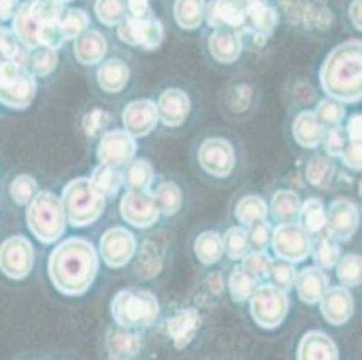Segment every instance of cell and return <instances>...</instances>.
<instances>
[{"label":"cell","mask_w":362,"mask_h":360,"mask_svg":"<svg viewBox=\"0 0 362 360\" xmlns=\"http://www.w3.org/2000/svg\"><path fill=\"white\" fill-rule=\"evenodd\" d=\"M49 277L64 296H83L96 281L100 257L96 247L80 236L58 243L47 262Z\"/></svg>","instance_id":"cell-1"},{"label":"cell","mask_w":362,"mask_h":360,"mask_svg":"<svg viewBox=\"0 0 362 360\" xmlns=\"http://www.w3.org/2000/svg\"><path fill=\"white\" fill-rule=\"evenodd\" d=\"M325 94L339 103H357L362 98V42L350 38L335 45L319 71Z\"/></svg>","instance_id":"cell-2"},{"label":"cell","mask_w":362,"mask_h":360,"mask_svg":"<svg viewBox=\"0 0 362 360\" xmlns=\"http://www.w3.org/2000/svg\"><path fill=\"white\" fill-rule=\"evenodd\" d=\"M60 202L67 223L74 227H87L100 220L107 198L94 190L88 178L78 177L64 187Z\"/></svg>","instance_id":"cell-3"},{"label":"cell","mask_w":362,"mask_h":360,"mask_svg":"<svg viewBox=\"0 0 362 360\" xmlns=\"http://www.w3.org/2000/svg\"><path fill=\"white\" fill-rule=\"evenodd\" d=\"M25 222L38 242H58L67 227V218H65L60 198L51 191H38L36 197L28 204Z\"/></svg>","instance_id":"cell-4"},{"label":"cell","mask_w":362,"mask_h":360,"mask_svg":"<svg viewBox=\"0 0 362 360\" xmlns=\"http://www.w3.org/2000/svg\"><path fill=\"white\" fill-rule=\"evenodd\" d=\"M159 312L157 297L148 290H119L110 303L112 319L124 330L148 328L157 321Z\"/></svg>","instance_id":"cell-5"},{"label":"cell","mask_w":362,"mask_h":360,"mask_svg":"<svg viewBox=\"0 0 362 360\" xmlns=\"http://www.w3.org/2000/svg\"><path fill=\"white\" fill-rule=\"evenodd\" d=\"M64 6L56 4L54 0H22L16 9L9 29L21 45L28 51L38 49V33L45 22L60 18Z\"/></svg>","instance_id":"cell-6"},{"label":"cell","mask_w":362,"mask_h":360,"mask_svg":"<svg viewBox=\"0 0 362 360\" xmlns=\"http://www.w3.org/2000/svg\"><path fill=\"white\" fill-rule=\"evenodd\" d=\"M38 85L28 67L16 59H0V105L24 110L35 99Z\"/></svg>","instance_id":"cell-7"},{"label":"cell","mask_w":362,"mask_h":360,"mask_svg":"<svg viewBox=\"0 0 362 360\" xmlns=\"http://www.w3.org/2000/svg\"><path fill=\"white\" fill-rule=\"evenodd\" d=\"M251 315L263 330H276L283 325L288 313L287 292L274 285H258L251 294Z\"/></svg>","instance_id":"cell-8"},{"label":"cell","mask_w":362,"mask_h":360,"mask_svg":"<svg viewBox=\"0 0 362 360\" xmlns=\"http://www.w3.org/2000/svg\"><path fill=\"white\" fill-rule=\"evenodd\" d=\"M116 36L124 45L141 47L144 51H156L163 45L166 31H164L160 18H157L156 15L148 16V18L127 16L116 28Z\"/></svg>","instance_id":"cell-9"},{"label":"cell","mask_w":362,"mask_h":360,"mask_svg":"<svg viewBox=\"0 0 362 360\" xmlns=\"http://www.w3.org/2000/svg\"><path fill=\"white\" fill-rule=\"evenodd\" d=\"M272 250L283 262L301 263L310 256L312 238L299 223H279L272 229Z\"/></svg>","instance_id":"cell-10"},{"label":"cell","mask_w":362,"mask_h":360,"mask_svg":"<svg viewBox=\"0 0 362 360\" xmlns=\"http://www.w3.org/2000/svg\"><path fill=\"white\" fill-rule=\"evenodd\" d=\"M35 265V249L25 236H9L0 243V272L13 281H22Z\"/></svg>","instance_id":"cell-11"},{"label":"cell","mask_w":362,"mask_h":360,"mask_svg":"<svg viewBox=\"0 0 362 360\" xmlns=\"http://www.w3.org/2000/svg\"><path fill=\"white\" fill-rule=\"evenodd\" d=\"M197 161L206 173L216 178H226L236 166L235 148L222 137H209L200 144Z\"/></svg>","instance_id":"cell-12"},{"label":"cell","mask_w":362,"mask_h":360,"mask_svg":"<svg viewBox=\"0 0 362 360\" xmlns=\"http://www.w3.org/2000/svg\"><path fill=\"white\" fill-rule=\"evenodd\" d=\"M137 249L136 236L127 227H112L103 233L100 242V254L103 262L112 269L128 265Z\"/></svg>","instance_id":"cell-13"},{"label":"cell","mask_w":362,"mask_h":360,"mask_svg":"<svg viewBox=\"0 0 362 360\" xmlns=\"http://www.w3.org/2000/svg\"><path fill=\"white\" fill-rule=\"evenodd\" d=\"M137 151L136 139L124 130H110L101 137L98 144V161L103 166L123 168L134 161Z\"/></svg>","instance_id":"cell-14"},{"label":"cell","mask_w":362,"mask_h":360,"mask_svg":"<svg viewBox=\"0 0 362 360\" xmlns=\"http://www.w3.org/2000/svg\"><path fill=\"white\" fill-rule=\"evenodd\" d=\"M119 211L124 222L137 229H148L157 223L160 216L153 197L144 191H127L121 198Z\"/></svg>","instance_id":"cell-15"},{"label":"cell","mask_w":362,"mask_h":360,"mask_svg":"<svg viewBox=\"0 0 362 360\" xmlns=\"http://www.w3.org/2000/svg\"><path fill=\"white\" fill-rule=\"evenodd\" d=\"M358 209L348 198H335L327 209V234L339 240V242H350L358 229Z\"/></svg>","instance_id":"cell-16"},{"label":"cell","mask_w":362,"mask_h":360,"mask_svg":"<svg viewBox=\"0 0 362 360\" xmlns=\"http://www.w3.org/2000/svg\"><path fill=\"white\" fill-rule=\"evenodd\" d=\"M159 123L157 103L151 99H136L124 107L123 130L134 139L146 137Z\"/></svg>","instance_id":"cell-17"},{"label":"cell","mask_w":362,"mask_h":360,"mask_svg":"<svg viewBox=\"0 0 362 360\" xmlns=\"http://www.w3.org/2000/svg\"><path fill=\"white\" fill-rule=\"evenodd\" d=\"M204 22L209 29H245V0H207Z\"/></svg>","instance_id":"cell-18"},{"label":"cell","mask_w":362,"mask_h":360,"mask_svg":"<svg viewBox=\"0 0 362 360\" xmlns=\"http://www.w3.org/2000/svg\"><path fill=\"white\" fill-rule=\"evenodd\" d=\"M206 44L211 58L222 65L235 64L243 52L242 33L235 29H211Z\"/></svg>","instance_id":"cell-19"},{"label":"cell","mask_w":362,"mask_h":360,"mask_svg":"<svg viewBox=\"0 0 362 360\" xmlns=\"http://www.w3.org/2000/svg\"><path fill=\"white\" fill-rule=\"evenodd\" d=\"M319 306L322 317L330 325L341 326L350 321L354 315L355 301L346 286H328L327 292L319 299Z\"/></svg>","instance_id":"cell-20"},{"label":"cell","mask_w":362,"mask_h":360,"mask_svg":"<svg viewBox=\"0 0 362 360\" xmlns=\"http://www.w3.org/2000/svg\"><path fill=\"white\" fill-rule=\"evenodd\" d=\"M245 28H251L256 36L271 38L279 24L278 6L272 0H245Z\"/></svg>","instance_id":"cell-21"},{"label":"cell","mask_w":362,"mask_h":360,"mask_svg":"<svg viewBox=\"0 0 362 360\" xmlns=\"http://www.w3.org/2000/svg\"><path fill=\"white\" fill-rule=\"evenodd\" d=\"M192 110V101L180 88H168L159 95L157 101V114L159 121L168 128H179L186 123Z\"/></svg>","instance_id":"cell-22"},{"label":"cell","mask_w":362,"mask_h":360,"mask_svg":"<svg viewBox=\"0 0 362 360\" xmlns=\"http://www.w3.org/2000/svg\"><path fill=\"white\" fill-rule=\"evenodd\" d=\"M72 52L81 65H100L108 52V40L100 29L88 28L72 40Z\"/></svg>","instance_id":"cell-23"},{"label":"cell","mask_w":362,"mask_h":360,"mask_svg":"<svg viewBox=\"0 0 362 360\" xmlns=\"http://www.w3.org/2000/svg\"><path fill=\"white\" fill-rule=\"evenodd\" d=\"M296 360H339V349L330 335L310 330L301 337Z\"/></svg>","instance_id":"cell-24"},{"label":"cell","mask_w":362,"mask_h":360,"mask_svg":"<svg viewBox=\"0 0 362 360\" xmlns=\"http://www.w3.org/2000/svg\"><path fill=\"white\" fill-rule=\"evenodd\" d=\"M207 0H171V20L180 31L193 33L206 20Z\"/></svg>","instance_id":"cell-25"},{"label":"cell","mask_w":362,"mask_h":360,"mask_svg":"<svg viewBox=\"0 0 362 360\" xmlns=\"http://www.w3.org/2000/svg\"><path fill=\"white\" fill-rule=\"evenodd\" d=\"M200 328V313L197 308L180 310L166 323V332L175 348H186L195 339Z\"/></svg>","instance_id":"cell-26"},{"label":"cell","mask_w":362,"mask_h":360,"mask_svg":"<svg viewBox=\"0 0 362 360\" xmlns=\"http://www.w3.org/2000/svg\"><path fill=\"white\" fill-rule=\"evenodd\" d=\"M96 79L101 91L107 94H117L130 81V67L121 58L103 59L96 71Z\"/></svg>","instance_id":"cell-27"},{"label":"cell","mask_w":362,"mask_h":360,"mask_svg":"<svg viewBox=\"0 0 362 360\" xmlns=\"http://www.w3.org/2000/svg\"><path fill=\"white\" fill-rule=\"evenodd\" d=\"M296 289H298L299 299L307 305H315L328 289V277L325 270L319 267H307L301 272L296 274Z\"/></svg>","instance_id":"cell-28"},{"label":"cell","mask_w":362,"mask_h":360,"mask_svg":"<svg viewBox=\"0 0 362 360\" xmlns=\"http://www.w3.org/2000/svg\"><path fill=\"white\" fill-rule=\"evenodd\" d=\"M292 135L294 141L303 148L314 150L321 144L322 135H325V127L319 123L314 112L305 110L296 115L294 123H292Z\"/></svg>","instance_id":"cell-29"},{"label":"cell","mask_w":362,"mask_h":360,"mask_svg":"<svg viewBox=\"0 0 362 360\" xmlns=\"http://www.w3.org/2000/svg\"><path fill=\"white\" fill-rule=\"evenodd\" d=\"M141 349V341L136 333L128 330H112L107 335V352L112 360H124L137 355Z\"/></svg>","instance_id":"cell-30"},{"label":"cell","mask_w":362,"mask_h":360,"mask_svg":"<svg viewBox=\"0 0 362 360\" xmlns=\"http://www.w3.org/2000/svg\"><path fill=\"white\" fill-rule=\"evenodd\" d=\"M236 220L242 223L243 227H249L259 222H265L267 216H269V206L258 194H247V197L240 198L238 204L235 207Z\"/></svg>","instance_id":"cell-31"},{"label":"cell","mask_w":362,"mask_h":360,"mask_svg":"<svg viewBox=\"0 0 362 360\" xmlns=\"http://www.w3.org/2000/svg\"><path fill=\"white\" fill-rule=\"evenodd\" d=\"M299 209H301V200H299L296 191L279 190L272 197V216L281 223L296 222V218H299Z\"/></svg>","instance_id":"cell-32"},{"label":"cell","mask_w":362,"mask_h":360,"mask_svg":"<svg viewBox=\"0 0 362 360\" xmlns=\"http://www.w3.org/2000/svg\"><path fill=\"white\" fill-rule=\"evenodd\" d=\"M195 256L202 265H215L222 260L223 245L222 236L215 231L200 233L195 240Z\"/></svg>","instance_id":"cell-33"},{"label":"cell","mask_w":362,"mask_h":360,"mask_svg":"<svg viewBox=\"0 0 362 360\" xmlns=\"http://www.w3.org/2000/svg\"><path fill=\"white\" fill-rule=\"evenodd\" d=\"M58 28L64 35L65 42L74 40L81 33L90 28V15L83 8H64L60 18H58Z\"/></svg>","instance_id":"cell-34"},{"label":"cell","mask_w":362,"mask_h":360,"mask_svg":"<svg viewBox=\"0 0 362 360\" xmlns=\"http://www.w3.org/2000/svg\"><path fill=\"white\" fill-rule=\"evenodd\" d=\"M94 16L103 28L116 29L127 18V6L124 0H94L92 2Z\"/></svg>","instance_id":"cell-35"},{"label":"cell","mask_w":362,"mask_h":360,"mask_svg":"<svg viewBox=\"0 0 362 360\" xmlns=\"http://www.w3.org/2000/svg\"><path fill=\"white\" fill-rule=\"evenodd\" d=\"M88 180H90V184L94 186V190H96L98 193L103 194L105 198L116 197L117 191L123 186V175L119 173V170L110 166H103V164L92 171Z\"/></svg>","instance_id":"cell-36"},{"label":"cell","mask_w":362,"mask_h":360,"mask_svg":"<svg viewBox=\"0 0 362 360\" xmlns=\"http://www.w3.org/2000/svg\"><path fill=\"white\" fill-rule=\"evenodd\" d=\"M299 218H301V227L308 234H321L327 227V209L317 198H308L307 202L301 204Z\"/></svg>","instance_id":"cell-37"},{"label":"cell","mask_w":362,"mask_h":360,"mask_svg":"<svg viewBox=\"0 0 362 360\" xmlns=\"http://www.w3.org/2000/svg\"><path fill=\"white\" fill-rule=\"evenodd\" d=\"M151 182H153V168L144 158L132 161L127 173L123 175V184L128 191H144L148 193Z\"/></svg>","instance_id":"cell-38"},{"label":"cell","mask_w":362,"mask_h":360,"mask_svg":"<svg viewBox=\"0 0 362 360\" xmlns=\"http://www.w3.org/2000/svg\"><path fill=\"white\" fill-rule=\"evenodd\" d=\"M156 206L164 216H175L182 207V190L175 182H163L157 187L156 194H151Z\"/></svg>","instance_id":"cell-39"},{"label":"cell","mask_w":362,"mask_h":360,"mask_svg":"<svg viewBox=\"0 0 362 360\" xmlns=\"http://www.w3.org/2000/svg\"><path fill=\"white\" fill-rule=\"evenodd\" d=\"M310 254L314 257L315 267H319V269H332L339 262V257H341V247H339L337 240L332 238L330 234H322V236L315 240V243H312Z\"/></svg>","instance_id":"cell-40"},{"label":"cell","mask_w":362,"mask_h":360,"mask_svg":"<svg viewBox=\"0 0 362 360\" xmlns=\"http://www.w3.org/2000/svg\"><path fill=\"white\" fill-rule=\"evenodd\" d=\"M56 67H58V51L47 47L29 51L28 69L35 78H45V76L52 74Z\"/></svg>","instance_id":"cell-41"},{"label":"cell","mask_w":362,"mask_h":360,"mask_svg":"<svg viewBox=\"0 0 362 360\" xmlns=\"http://www.w3.org/2000/svg\"><path fill=\"white\" fill-rule=\"evenodd\" d=\"M222 245H223V254H227L229 260L233 262H238L249 252V236H247V231L243 227H229L226 231V234L222 236Z\"/></svg>","instance_id":"cell-42"},{"label":"cell","mask_w":362,"mask_h":360,"mask_svg":"<svg viewBox=\"0 0 362 360\" xmlns=\"http://www.w3.org/2000/svg\"><path fill=\"white\" fill-rule=\"evenodd\" d=\"M305 175H307V180L312 186L319 187V190H327L334 180L335 168L325 157H314L308 161Z\"/></svg>","instance_id":"cell-43"},{"label":"cell","mask_w":362,"mask_h":360,"mask_svg":"<svg viewBox=\"0 0 362 360\" xmlns=\"http://www.w3.org/2000/svg\"><path fill=\"white\" fill-rule=\"evenodd\" d=\"M361 265L362 260L358 254H344L342 257H339L335 269H337L341 286L351 289V286L361 285Z\"/></svg>","instance_id":"cell-44"},{"label":"cell","mask_w":362,"mask_h":360,"mask_svg":"<svg viewBox=\"0 0 362 360\" xmlns=\"http://www.w3.org/2000/svg\"><path fill=\"white\" fill-rule=\"evenodd\" d=\"M38 193V182L31 175H16L9 184V197L13 198V202L18 206H28L33 198Z\"/></svg>","instance_id":"cell-45"},{"label":"cell","mask_w":362,"mask_h":360,"mask_svg":"<svg viewBox=\"0 0 362 360\" xmlns=\"http://www.w3.org/2000/svg\"><path fill=\"white\" fill-rule=\"evenodd\" d=\"M256 286H258V281L247 272H243L240 267H236L231 276H229V292H231L235 303H245L251 297V294L255 292Z\"/></svg>","instance_id":"cell-46"},{"label":"cell","mask_w":362,"mask_h":360,"mask_svg":"<svg viewBox=\"0 0 362 360\" xmlns=\"http://www.w3.org/2000/svg\"><path fill=\"white\" fill-rule=\"evenodd\" d=\"M272 260L271 256L265 252V250H249L245 256L242 257V265L240 269L243 272H247L251 277H255L256 281H262L265 279L267 274H269V267H271Z\"/></svg>","instance_id":"cell-47"},{"label":"cell","mask_w":362,"mask_h":360,"mask_svg":"<svg viewBox=\"0 0 362 360\" xmlns=\"http://www.w3.org/2000/svg\"><path fill=\"white\" fill-rule=\"evenodd\" d=\"M296 269L294 263L283 262V260H278V262H272L271 267H269V274L267 277L271 279V285L278 286L283 292H288V290L294 286L296 281Z\"/></svg>","instance_id":"cell-48"},{"label":"cell","mask_w":362,"mask_h":360,"mask_svg":"<svg viewBox=\"0 0 362 360\" xmlns=\"http://www.w3.org/2000/svg\"><path fill=\"white\" fill-rule=\"evenodd\" d=\"M160 267H163V260L157 254L156 249H151V243H144L143 249H141L139 256H137L136 263V272L141 277H153L160 272Z\"/></svg>","instance_id":"cell-49"},{"label":"cell","mask_w":362,"mask_h":360,"mask_svg":"<svg viewBox=\"0 0 362 360\" xmlns=\"http://www.w3.org/2000/svg\"><path fill=\"white\" fill-rule=\"evenodd\" d=\"M314 114L315 117L319 119V123H321L322 127H325V124H328V127H339V124L342 123L344 115H346V112H344L342 103L328 98V99H322L321 103L317 105Z\"/></svg>","instance_id":"cell-50"},{"label":"cell","mask_w":362,"mask_h":360,"mask_svg":"<svg viewBox=\"0 0 362 360\" xmlns=\"http://www.w3.org/2000/svg\"><path fill=\"white\" fill-rule=\"evenodd\" d=\"M249 236V245H252L258 250H265L267 247L271 245V236H272V227L271 223L259 222L251 227V233H247Z\"/></svg>","instance_id":"cell-51"},{"label":"cell","mask_w":362,"mask_h":360,"mask_svg":"<svg viewBox=\"0 0 362 360\" xmlns=\"http://www.w3.org/2000/svg\"><path fill=\"white\" fill-rule=\"evenodd\" d=\"M321 143L325 144V150H327L330 157H341L342 150L346 146V143H344V132L339 127H332L330 130L325 132Z\"/></svg>","instance_id":"cell-52"},{"label":"cell","mask_w":362,"mask_h":360,"mask_svg":"<svg viewBox=\"0 0 362 360\" xmlns=\"http://www.w3.org/2000/svg\"><path fill=\"white\" fill-rule=\"evenodd\" d=\"M107 123H108V115L105 114L103 110L98 108V110L88 112V114L83 117V130L87 132L88 137H94L98 132H101L105 127H107Z\"/></svg>","instance_id":"cell-53"},{"label":"cell","mask_w":362,"mask_h":360,"mask_svg":"<svg viewBox=\"0 0 362 360\" xmlns=\"http://www.w3.org/2000/svg\"><path fill=\"white\" fill-rule=\"evenodd\" d=\"M124 6L130 18H148L153 15V0H124Z\"/></svg>","instance_id":"cell-54"},{"label":"cell","mask_w":362,"mask_h":360,"mask_svg":"<svg viewBox=\"0 0 362 360\" xmlns=\"http://www.w3.org/2000/svg\"><path fill=\"white\" fill-rule=\"evenodd\" d=\"M341 161L350 170H361V143H348L341 153Z\"/></svg>","instance_id":"cell-55"},{"label":"cell","mask_w":362,"mask_h":360,"mask_svg":"<svg viewBox=\"0 0 362 360\" xmlns=\"http://www.w3.org/2000/svg\"><path fill=\"white\" fill-rule=\"evenodd\" d=\"M346 20L355 33L362 31V0H350L348 2Z\"/></svg>","instance_id":"cell-56"},{"label":"cell","mask_w":362,"mask_h":360,"mask_svg":"<svg viewBox=\"0 0 362 360\" xmlns=\"http://www.w3.org/2000/svg\"><path fill=\"white\" fill-rule=\"evenodd\" d=\"M22 4V0H0V25L11 24L16 9Z\"/></svg>","instance_id":"cell-57"},{"label":"cell","mask_w":362,"mask_h":360,"mask_svg":"<svg viewBox=\"0 0 362 360\" xmlns=\"http://www.w3.org/2000/svg\"><path fill=\"white\" fill-rule=\"evenodd\" d=\"M361 121L362 115L361 114H354L348 121V137H350V143H361Z\"/></svg>","instance_id":"cell-58"},{"label":"cell","mask_w":362,"mask_h":360,"mask_svg":"<svg viewBox=\"0 0 362 360\" xmlns=\"http://www.w3.org/2000/svg\"><path fill=\"white\" fill-rule=\"evenodd\" d=\"M56 4H60V6H64V8H67L69 4H71V2H74V0H54Z\"/></svg>","instance_id":"cell-59"}]
</instances>
